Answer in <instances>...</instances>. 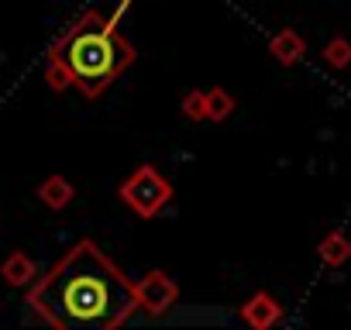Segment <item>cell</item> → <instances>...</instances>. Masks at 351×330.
I'll use <instances>...</instances> for the list:
<instances>
[{"label": "cell", "instance_id": "6da1fadb", "mask_svg": "<svg viewBox=\"0 0 351 330\" xmlns=\"http://www.w3.org/2000/svg\"><path fill=\"white\" fill-rule=\"evenodd\" d=\"M28 306L52 330H117L138 309L134 282L90 238L32 282Z\"/></svg>", "mask_w": 351, "mask_h": 330}, {"label": "cell", "instance_id": "7a4b0ae2", "mask_svg": "<svg viewBox=\"0 0 351 330\" xmlns=\"http://www.w3.org/2000/svg\"><path fill=\"white\" fill-rule=\"evenodd\" d=\"M49 55L66 66L73 86L86 100L104 97L138 59L134 45L117 31V21L104 18L100 11H83L49 49Z\"/></svg>", "mask_w": 351, "mask_h": 330}, {"label": "cell", "instance_id": "3957f363", "mask_svg": "<svg viewBox=\"0 0 351 330\" xmlns=\"http://www.w3.org/2000/svg\"><path fill=\"white\" fill-rule=\"evenodd\" d=\"M117 196H121V203H124L134 217L152 220V217H158V214L169 207V200H172V183L155 169V165H138V169L121 183Z\"/></svg>", "mask_w": 351, "mask_h": 330}, {"label": "cell", "instance_id": "277c9868", "mask_svg": "<svg viewBox=\"0 0 351 330\" xmlns=\"http://www.w3.org/2000/svg\"><path fill=\"white\" fill-rule=\"evenodd\" d=\"M176 299H180V285H176V279L162 268H152L134 282V303L148 316H165L176 306Z\"/></svg>", "mask_w": 351, "mask_h": 330}, {"label": "cell", "instance_id": "5b68a950", "mask_svg": "<svg viewBox=\"0 0 351 330\" xmlns=\"http://www.w3.org/2000/svg\"><path fill=\"white\" fill-rule=\"evenodd\" d=\"M238 316H241V323H245L248 330H272V327L282 323L286 309H282V303H279L272 292L258 289V292H252V296L241 303Z\"/></svg>", "mask_w": 351, "mask_h": 330}, {"label": "cell", "instance_id": "8992f818", "mask_svg": "<svg viewBox=\"0 0 351 330\" xmlns=\"http://www.w3.org/2000/svg\"><path fill=\"white\" fill-rule=\"evenodd\" d=\"M269 55H272L279 66H296V62L306 55V42H303L300 31L282 28V31H276V35L269 38Z\"/></svg>", "mask_w": 351, "mask_h": 330}, {"label": "cell", "instance_id": "52a82bcc", "mask_svg": "<svg viewBox=\"0 0 351 330\" xmlns=\"http://www.w3.org/2000/svg\"><path fill=\"white\" fill-rule=\"evenodd\" d=\"M0 275H4V282H8L11 289H25V285L35 282L38 265H35L32 255H25V251H11V255L4 258V265H0Z\"/></svg>", "mask_w": 351, "mask_h": 330}, {"label": "cell", "instance_id": "ba28073f", "mask_svg": "<svg viewBox=\"0 0 351 330\" xmlns=\"http://www.w3.org/2000/svg\"><path fill=\"white\" fill-rule=\"evenodd\" d=\"M317 258H320L327 268H341V265H348V262H351V238H348L344 231H330V234H324L320 244H317Z\"/></svg>", "mask_w": 351, "mask_h": 330}, {"label": "cell", "instance_id": "9c48e42d", "mask_svg": "<svg viewBox=\"0 0 351 330\" xmlns=\"http://www.w3.org/2000/svg\"><path fill=\"white\" fill-rule=\"evenodd\" d=\"M35 193H38V203L49 207V210H56V214L66 210V207L73 203V196H76V190H73V183H69L66 176H49Z\"/></svg>", "mask_w": 351, "mask_h": 330}, {"label": "cell", "instance_id": "30bf717a", "mask_svg": "<svg viewBox=\"0 0 351 330\" xmlns=\"http://www.w3.org/2000/svg\"><path fill=\"white\" fill-rule=\"evenodd\" d=\"M204 97H207V120H214V124H224V120L234 114V97H231L224 86L204 90Z\"/></svg>", "mask_w": 351, "mask_h": 330}, {"label": "cell", "instance_id": "8fae6325", "mask_svg": "<svg viewBox=\"0 0 351 330\" xmlns=\"http://www.w3.org/2000/svg\"><path fill=\"white\" fill-rule=\"evenodd\" d=\"M324 62L330 66V69H348L351 66V42L344 38V35H337V38H330L327 45H324Z\"/></svg>", "mask_w": 351, "mask_h": 330}, {"label": "cell", "instance_id": "7c38bea8", "mask_svg": "<svg viewBox=\"0 0 351 330\" xmlns=\"http://www.w3.org/2000/svg\"><path fill=\"white\" fill-rule=\"evenodd\" d=\"M180 110H183L186 120H207V97H204V90H190V93H183Z\"/></svg>", "mask_w": 351, "mask_h": 330}, {"label": "cell", "instance_id": "4fadbf2b", "mask_svg": "<svg viewBox=\"0 0 351 330\" xmlns=\"http://www.w3.org/2000/svg\"><path fill=\"white\" fill-rule=\"evenodd\" d=\"M45 83L52 86V93H62V90H69V86H73V79H69L66 66H62L56 55H49V59H45Z\"/></svg>", "mask_w": 351, "mask_h": 330}]
</instances>
